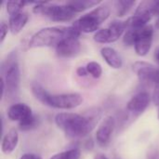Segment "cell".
<instances>
[{"mask_svg": "<svg viewBox=\"0 0 159 159\" xmlns=\"http://www.w3.org/2000/svg\"><path fill=\"white\" fill-rule=\"evenodd\" d=\"M100 4L101 1H95V0H78V1L75 0V1H68L66 3V5L70 7L75 13L83 12Z\"/></svg>", "mask_w": 159, "mask_h": 159, "instance_id": "17", "label": "cell"}, {"mask_svg": "<svg viewBox=\"0 0 159 159\" xmlns=\"http://www.w3.org/2000/svg\"><path fill=\"white\" fill-rule=\"evenodd\" d=\"M38 125H39V118H38V116L33 115L32 116H30L26 120L19 123V129L21 131H29V130L36 129L38 127Z\"/></svg>", "mask_w": 159, "mask_h": 159, "instance_id": "19", "label": "cell"}, {"mask_svg": "<svg viewBox=\"0 0 159 159\" xmlns=\"http://www.w3.org/2000/svg\"><path fill=\"white\" fill-rule=\"evenodd\" d=\"M76 75L80 77H85L89 75V72L87 70L86 66H80L76 69Z\"/></svg>", "mask_w": 159, "mask_h": 159, "instance_id": "26", "label": "cell"}, {"mask_svg": "<svg viewBox=\"0 0 159 159\" xmlns=\"http://www.w3.org/2000/svg\"><path fill=\"white\" fill-rule=\"evenodd\" d=\"M150 101L151 97L148 92H140L129 100L127 104V110L134 116H140L147 109Z\"/></svg>", "mask_w": 159, "mask_h": 159, "instance_id": "11", "label": "cell"}, {"mask_svg": "<svg viewBox=\"0 0 159 159\" xmlns=\"http://www.w3.org/2000/svg\"><path fill=\"white\" fill-rule=\"evenodd\" d=\"M93 159H108L105 156H103V155H97Z\"/></svg>", "mask_w": 159, "mask_h": 159, "instance_id": "28", "label": "cell"}, {"mask_svg": "<svg viewBox=\"0 0 159 159\" xmlns=\"http://www.w3.org/2000/svg\"><path fill=\"white\" fill-rule=\"evenodd\" d=\"M19 143V134L18 131L15 129H9L7 134H5L2 144H1V150L3 154L5 155H10L17 147Z\"/></svg>", "mask_w": 159, "mask_h": 159, "instance_id": "13", "label": "cell"}, {"mask_svg": "<svg viewBox=\"0 0 159 159\" xmlns=\"http://www.w3.org/2000/svg\"><path fill=\"white\" fill-rule=\"evenodd\" d=\"M8 31H9L8 25H7L6 22L2 21L1 24H0V33H1V35H0V43H1V44L4 42V40H5V38H6V36H7Z\"/></svg>", "mask_w": 159, "mask_h": 159, "instance_id": "24", "label": "cell"}, {"mask_svg": "<svg viewBox=\"0 0 159 159\" xmlns=\"http://www.w3.org/2000/svg\"><path fill=\"white\" fill-rule=\"evenodd\" d=\"M26 5H28V2L25 1H7L6 3V9L9 16H12L19 12H21V9Z\"/></svg>", "mask_w": 159, "mask_h": 159, "instance_id": "20", "label": "cell"}, {"mask_svg": "<svg viewBox=\"0 0 159 159\" xmlns=\"http://www.w3.org/2000/svg\"><path fill=\"white\" fill-rule=\"evenodd\" d=\"M152 100H153V102H154L156 105H159V80L158 82L156 84V87H155V90H154V93H153Z\"/></svg>", "mask_w": 159, "mask_h": 159, "instance_id": "25", "label": "cell"}, {"mask_svg": "<svg viewBox=\"0 0 159 159\" xmlns=\"http://www.w3.org/2000/svg\"><path fill=\"white\" fill-rule=\"evenodd\" d=\"M156 27L159 29V16L158 18H157V22H156Z\"/></svg>", "mask_w": 159, "mask_h": 159, "instance_id": "29", "label": "cell"}, {"mask_svg": "<svg viewBox=\"0 0 159 159\" xmlns=\"http://www.w3.org/2000/svg\"><path fill=\"white\" fill-rule=\"evenodd\" d=\"M157 118H158V120H159V111H158V116H157Z\"/></svg>", "mask_w": 159, "mask_h": 159, "instance_id": "31", "label": "cell"}, {"mask_svg": "<svg viewBox=\"0 0 159 159\" xmlns=\"http://www.w3.org/2000/svg\"><path fill=\"white\" fill-rule=\"evenodd\" d=\"M133 71L142 84L153 85L158 82L159 69L147 61H136L133 64Z\"/></svg>", "mask_w": 159, "mask_h": 159, "instance_id": "7", "label": "cell"}, {"mask_svg": "<svg viewBox=\"0 0 159 159\" xmlns=\"http://www.w3.org/2000/svg\"><path fill=\"white\" fill-rule=\"evenodd\" d=\"M80 32L75 27L54 26L46 27L36 32L30 39L28 46L31 48H49L57 47L61 41L68 37L78 38Z\"/></svg>", "mask_w": 159, "mask_h": 159, "instance_id": "2", "label": "cell"}, {"mask_svg": "<svg viewBox=\"0 0 159 159\" xmlns=\"http://www.w3.org/2000/svg\"><path fill=\"white\" fill-rule=\"evenodd\" d=\"M33 12L34 14H40L52 21L61 22L69 21L75 17V12L65 5H56L49 4L46 2H37L33 7Z\"/></svg>", "mask_w": 159, "mask_h": 159, "instance_id": "6", "label": "cell"}, {"mask_svg": "<svg viewBox=\"0 0 159 159\" xmlns=\"http://www.w3.org/2000/svg\"><path fill=\"white\" fill-rule=\"evenodd\" d=\"M99 117L100 112L97 111L88 116L60 113L55 116V124L69 138H83L94 129Z\"/></svg>", "mask_w": 159, "mask_h": 159, "instance_id": "1", "label": "cell"}, {"mask_svg": "<svg viewBox=\"0 0 159 159\" xmlns=\"http://www.w3.org/2000/svg\"><path fill=\"white\" fill-rule=\"evenodd\" d=\"M81 157V151L78 148L70 149L52 156L49 159H79Z\"/></svg>", "mask_w": 159, "mask_h": 159, "instance_id": "21", "label": "cell"}, {"mask_svg": "<svg viewBox=\"0 0 159 159\" xmlns=\"http://www.w3.org/2000/svg\"><path fill=\"white\" fill-rule=\"evenodd\" d=\"M108 33V38L109 43H114L119 39V37L123 34L125 30L128 29L127 22L122 20H114L109 24V26L106 28Z\"/></svg>", "mask_w": 159, "mask_h": 159, "instance_id": "16", "label": "cell"}, {"mask_svg": "<svg viewBox=\"0 0 159 159\" xmlns=\"http://www.w3.org/2000/svg\"><path fill=\"white\" fill-rule=\"evenodd\" d=\"M102 57L104 59L106 63L114 68V69H120L123 65V61L119 54L116 49L110 47H104L101 49Z\"/></svg>", "mask_w": 159, "mask_h": 159, "instance_id": "15", "label": "cell"}, {"mask_svg": "<svg viewBox=\"0 0 159 159\" xmlns=\"http://www.w3.org/2000/svg\"><path fill=\"white\" fill-rule=\"evenodd\" d=\"M157 61L159 62V49L157 51Z\"/></svg>", "mask_w": 159, "mask_h": 159, "instance_id": "30", "label": "cell"}, {"mask_svg": "<svg viewBox=\"0 0 159 159\" xmlns=\"http://www.w3.org/2000/svg\"><path fill=\"white\" fill-rule=\"evenodd\" d=\"M29 19V15L27 12H19L15 15L9 16L8 20V27L9 31L12 34H18L26 25Z\"/></svg>", "mask_w": 159, "mask_h": 159, "instance_id": "14", "label": "cell"}, {"mask_svg": "<svg viewBox=\"0 0 159 159\" xmlns=\"http://www.w3.org/2000/svg\"><path fill=\"white\" fill-rule=\"evenodd\" d=\"M20 159H42V158H41V157H39V156H37V155H35V154H30V153H28V154H24V155H22Z\"/></svg>", "mask_w": 159, "mask_h": 159, "instance_id": "27", "label": "cell"}, {"mask_svg": "<svg viewBox=\"0 0 159 159\" xmlns=\"http://www.w3.org/2000/svg\"><path fill=\"white\" fill-rule=\"evenodd\" d=\"M34 98L42 104L57 109H74L83 102V97L79 93L50 94L41 85L33 84L31 88Z\"/></svg>", "mask_w": 159, "mask_h": 159, "instance_id": "3", "label": "cell"}, {"mask_svg": "<svg viewBox=\"0 0 159 159\" xmlns=\"http://www.w3.org/2000/svg\"><path fill=\"white\" fill-rule=\"evenodd\" d=\"M115 127L116 120L113 116H107L102 120L96 132V140L99 145L106 146L110 143Z\"/></svg>", "mask_w": 159, "mask_h": 159, "instance_id": "10", "label": "cell"}, {"mask_svg": "<svg viewBox=\"0 0 159 159\" xmlns=\"http://www.w3.org/2000/svg\"><path fill=\"white\" fill-rule=\"evenodd\" d=\"M135 3H136L135 1H129V0L116 1L115 3L116 4V15L118 17H124L133 7Z\"/></svg>", "mask_w": 159, "mask_h": 159, "instance_id": "18", "label": "cell"}, {"mask_svg": "<svg viewBox=\"0 0 159 159\" xmlns=\"http://www.w3.org/2000/svg\"><path fill=\"white\" fill-rule=\"evenodd\" d=\"M154 36V27L150 24L139 31L134 48L138 56L144 57L151 49Z\"/></svg>", "mask_w": 159, "mask_h": 159, "instance_id": "8", "label": "cell"}, {"mask_svg": "<svg viewBox=\"0 0 159 159\" xmlns=\"http://www.w3.org/2000/svg\"><path fill=\"white\" fill-rule=\"evenodd\" d=\"M81 50V45L78 38L68 37L61 41L56 47V53L61 58H73L76 56Z\"/></svg>", "mask_w": 159, "mask_h": 159, "instance_id": "9", "label": "cell"}, {"mask_svg": "<svg viewBox=\"0 0 159 159\" xmlns=\"http://www.w3.org/2000/svg\"><path fill=\"white\" fill-rule=\"evenodd\" d=\"M141 30H142V29H141ZM139 31H140V30L128 29L127 32H126L125 34H124L123 43H124L126 46H129V47L134 46V45H135V42H136V39H137V36H138V34H139Z\"/></svg>", "mask_w": 159, "mask_h": 159, "instance_id": "22", "label": "cell"}, {"mask_svg": "<svg viewBox=\"0 0 159 159\" xmlns=\"http://www.w3.org/2000/svg\"><path fill=\"white\" fill-rule=\"evenodd\" d=\"M32 116V109L25 103H14L7 110L8 119L19 123L26 120Z\"/></svg>", "mask_w": 159, "mask_h": 159, "instance_id": "12", "label": "cell"}, {"mask_svg": "<svg viewBox=\"0 0 159 159\" xmlns=\"http://www.w3.org/2000/svg\"><path fill=\"white\" fill-rule=\"evenodd\" d=\"M111 9L107 5L99 6L89 13L81 16L73 23V27L80 33L89 34L99 30L100 26L109 18Z\"/></svg>", "mask_w": 159, "mask_h": 159, "instance_id": "5", "label": "cell"}, {"mask_svg": "<svg viewBox=\"0 0 159 159\" xmlns=\"http://www.w3.org/2000/svg\"><path fill=\"white\" fill-rule=\"evenodd\" d=\"M86 67H87V70H88L89 74L94 78H99L102 75V65L97 61H89L87 64Z\"/></svg>", "mask_w": 159, "mask_h": 159, "instance_id": "23", "label": "cell"}, {"mask_svg": "<svg viewBox=\"0 0 159 159\" xmlns=\"http://www.w3.org/2000/svg\"><path fill=\"white\" fill-rule=\"evenodd\" d=\"M2 76L5 82L7 100L12 101L18 97L20 86V70L17 61L16 53L8 55L7 59L2 64Z\"/></svg>", "mask_w": 159, "mask_h": 159, "instance_id": "4", "label": "cell"}]
</instances>
